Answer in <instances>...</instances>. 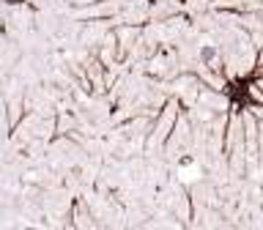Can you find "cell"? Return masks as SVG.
Returning <instances> with one entry per match:
<instances>
[{
	"label": "cell",
	"instance_id": "6da1fadb",
	"mask_svg": "<svg viewBox=\"0 0 263 230\" xmlns=\"http://www.w3.org/2000/svg\"><path fill=\"white\" fill-rule=\"evenodd\" d=\"M214 55H217V49H214V47H205L203 49V61H211Z\"/></svg>",
	"mask_w": 263,
	"mask_h": 230
}]
</instances>
